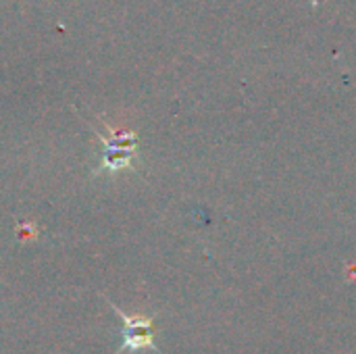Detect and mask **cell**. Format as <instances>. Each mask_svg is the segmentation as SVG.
Masks as SVG:
<instances>
[{
  "label": "cell",
  "instance_id": "cell-1",
  "mask_svg": "<svg viewBox=\"0 0 356 354\" xmlns=\"http://www.w3.org/2000/svg\"><path fill=\"white\" fill-rule=\"evenodd\" d=\"M111 307L123 319V340L115 354L138 353V351H156L159 353L152 317H131V315H125L123 311H119L113 303H111Z\"/></svg>",
  "mask_w": 356,
  "mask_h": 354
}]
</instances>
